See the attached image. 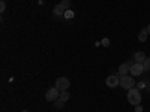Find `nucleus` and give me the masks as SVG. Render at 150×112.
Returning a JSON list of instances; mask_svg holds the SVG:
<instances>
[{
	"mask_svg": "<svg viewBox=\"0 0 150 112\" xmlns=\"http://www.w3.org/2000/svg\"><path fill=\"white\" fill-rule=\"evenodd\" d=\"M131 72V66L128 63H123L119 66V76H125V75H129Z\"/></svg>",
	"mask_w": 150,
	"mask_h": 112,
	"instance_id": "nucleus-7",
	"label": "nucleus"
},
{
	"mask_svg": "<svg viewBox=\"0 0 150 112\" xmlns=\"http://www.w3.org/2000/svg\"><path fill=\"white\" fill-rule=\"evenodd\" d=\"M69 97H71V94L68 93V90H65V91H60V100H63V102H68L69 100Z\"/></svg>",
	"mask_w": 150,
	"mask_h": 112,
	"instance_id": "nucleus-11",
	"label": "nucleus"
},
{
	"mask_svg": "<svg viewBox=\"0 0 150 112\" xmlns=\"http://www.w3.org/2000/svg\"><path fill=\"white\" fill-rule=\"evenodd\" d=\"M146 30H147V33H149V34H150V24H149V26H147V27H146Z\"/></svg>",
	"mask_w": 150,
	"mask_h": 112,
	"instance_id": "nucleus-19",
	"label": "nucleus"
},
{
	"mask_svg": "<svg viewBox=\"0 0 150 112\" xmlns=\"http://www.w3.org/2000/svg\"><path fill=\"white\" fill-rule=\"evenodd\" d=\"M120 87L122 88H125V90H131V88H134L135 87V79H134V76L131 75H125V76H120Z\"/></svg>",
	"mask_w": 150,
	"mask_h": 112,
	"instance_id": "nucleus-2",
	"label": "nucleus"
},
{
	"mask_svg": "<svg viewBox=\"0 0 150 112\" xmlns=\"http://www.w3.org/2000/svg\"><path fill=\"white\" fill-rule=\"evenodd\" d=\"M53 12H54V15H59V17H62V15H65L66 14V10L62 8L60 5H57V6H54V9H53Z\"/></svg>",
	"mask_w": 150,
	"mask_h": 112,
	"instance_id": "nucleus-9",
	"label": "nucleus"
},
{
	"mask_svg": "<svg viewBox=\"0 0 150 112\" xmlns=\"http://www.w3.org/2000/svg\"><path fill=\"white\" fill-rule=\"evenodd\" d=\"M143 111H144V109H143L141 105H137V106H135V112H143Z\"/></svg>",
	"mask_w": 150,
	"mask_h": 112,
	"instance_id": "nucleus-16",
	"label": "nucleus"
},
{
	"mask_svg": "<svg viewBox=\"0 0 150 112\" xmlns=\"http://www.w3.org/2000/svg\"><path fill=\"white\" fill-rule=\"evenodd\" d=\"M65 17H66V18H71V17H72V12H71V10H66V14H65Z\"/></svg>",
	"mask_w": 150,
	"mask_h": 112,
	"instance_id": "nucleus-18",
	"label": "nucleus"
},
{
	"mask_svg": "<svg viewBox=\"0 0 150 112\" xmlns=\"http://www.w3.org/2000/svg\"><path fill=\"white\" fill-rule=\"evenodd\" d=\"M147 36H149L147 30H146V29H143V30L138 33V41H140V42H146V41H147Z\"/></svg>",
	"mask_w": 150,
	"mask_h": 112,
	"instance_id": "nucleus-10",
	"label": "nucleus"
},
{
	"mask_svg": "<svg viewBox=\"0 0 150 112\" xmlns=\"http://www.w3.org/2000/svg\"><path fill=\"white\" fill-rule=\"evenodd\" d=\"M128 102L134 106L140 105L141 103V91L138 88H135V87L131 88V90H128Z\"/></svg>",
	"mask_w": 150,
	"mask_h": 112,
	"instance_id": "nucleus-1",
	"label": "nucleus"
},
{
	"mask_svg": "<svg viewBox=\"0 0 150 112\" xmlns=\"http://www.w3.org/2000/svg\"><path fill=\"white\" fill-rule=\"evenodd\" d=\"M105 84H107V87H110V88H114V87L120 85V76L119 75H110V76L105 79Z\"/></svg>",
	"mask_w": 150,
	"mask_h": 112,
	"instance_id": "nucleus-5",
	"label": "nucleus"
},
{
	"mask_svg": "<svg viewBox=\"0 0 150 112\" xmlns=\"http://www.w3.org/2000/svg\"><path fill=\"white\" fill-rule=\"evenodd\" d=\"M143 72H144V66H143V63H135L132 67H131V75L132 76H141L143 75Z\"/></svg>",
	"mask_w": 150,
	"mask_h": 112,
	"instance_id": "nucleus-6",
	"label": "nucleus"
},
{
	"mask_svg": "<svg viewBox=\"0 0 150 112\" xmlns=\"http://www.w3.org/2000/svg\"><path fill=\"white\" fill-rule=\"evenodd\" d=\"M59 97H60V91L56 88V87L50 88V90L45 93V100H47V102H56Z\"/></svg>",
	"mask_w": 150,
	"mask_h": 112,
	"instance_id": "nucleus-4",
	"label": "nucleus"
},
{
	"mask_svg": "<svg viewBox=\"0 0 150 112\" xmlns=\"http://www.w3.org/2000/svg\"><path fill=\"white\" fill-rule=\"evenodd\" d=\"M71 87V81L68 79V78H65V76H60V78H57V81H56V88L59 90V91H65V90H68Z\"/></svg>",
	"mask_w": 150,
	"mask_h": 112,
	"instance_id": "nucleus-3",
	"label": "nucleus"
},
{
	"mask_svg": "<svg viewBox=\"0 0 150 112\" xmlns=\"http://www.w3.org/2000/svg\"><path fill=\"white\" fill-rule=\"evenodd\" d=\"M59 5H60L62 8H63L65 10H68V9L71 8V0H62V2H60Z\"/></svg>",
	"mask_w": 150,
	"mask_h": 112,
	"instance_id": "nucleus-12",
	"label": "nucleus"
},
{
	"mask_svg": "<svg viewBox=\"0 0 150 112\" xmlns=\"http://www.w3.org/2000/svg\"><path fill=\"white\" fill-rule=\"evenodd\" d=\"M5 9H6V3L2 0V2H0V12H5Z\"/></svg>",
	"mask_w": 150,
	"mask_h": 112,
	"instance_id": "nucleus-15",
	"label": "nucleus"
},
{
	"mask_svg": "<svg viewBox=\"0 0 150 112\" xmlns=\"http://www.w3.org/2000/svg\"><path fill=\"white\" fill-rule=\"evenodd\" d=\"M143 66H144V70H150V57H147L146 60H144V63H143Z\"/></svg>",
	"mask_w": 150,
	"mask_h": 112,
	"instance_id": "nucleus-14",
	"label": "nucleus"
},
{
	"mask_svg": "<svg viewBox=\"0 0 150 112\" xmlns=\"http://www.w3.org/2000/svg\"><path fill=\"white\" fill-rule=\"evenodd\" d=\"M146 54L143 51H138V52H135L134 54V60H135V63H144V60H146Z\"/></svg>",
	"mask_w": 150,
	"mask_h": 112,
	"instance_id": "nucleus-8",
	"label": "nucleus"
},
{
	"mask_svg": "<svg viewBox=\"0 0 150 112\" xmlns=\"http://www.w3.org/2000/svg\"><path fill=\"white\" fill-rule=\"evenodd\" d=\"M102 45H104V46H108V45H110V39H107V37H105V39L102 41Z\"/></svg>",
	"mask_w": 150,
	"mask_h": 112,
	"instance_id": "nucleus-17",
	"label": "nucleus"
},
{
	"mask_svg": "<svg viewBox=\"0 0 150 112\" xmlns=\"http://www.w3.org/2000/svg\"><path fill=\"white\" fill-rule=\"evenodd\" d=\"M65 103H66V102H63V100H60V99H57V100L54 102V108H56V109H62V108L65 106Z\"/></svg>",
	"mask_w": 150,
	"mask_h": 112,
	"instance_id": "nucleus-13",
	"label": "nucleus"
}]
</instances>
